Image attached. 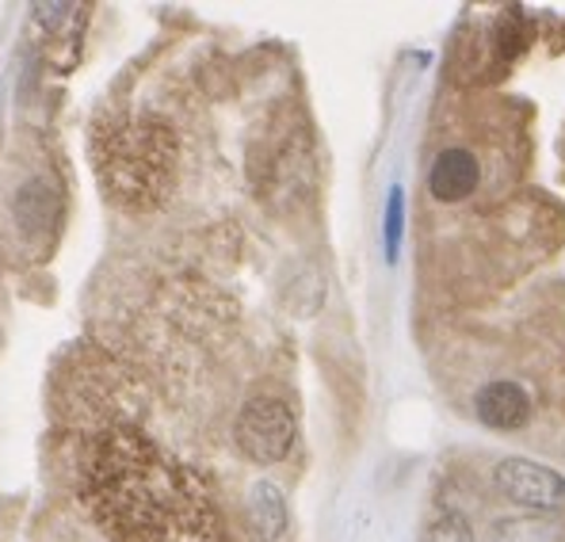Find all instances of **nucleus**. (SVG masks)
Wrapping results in <instances>:
<instances>
[{
    "label": "nucleus",
    "instance_id": "3",
    "mask_svg": "<svg viewBox=\"0 0 565 542\" xmlns=\"http://www.w3.org/2000/svg\"><path fill=\"white\" fill-rule=\"evenodd\" d=\"M169 135L153 127H141L135 135L115 141V153L107 157V177H119V195L122 191H141L149 195L153 180L169 169Z\"/></svg>",
    "mask_w": 565,
    "mask_h": 542
},
{
    "label": "nucleus",
    "instance_id": "2",
    "mask_svg": "<svg viewBox=\"0 0 565 542\" xmlns=\"http://www.w3.org/2000/svg\"><path fill=\"white\" fill-rule=\"evenodd\" d=\"M493 486L509 504H520L523 512H565V474H558L554 466L531 463V458H504L493 470Z\"/></svg>",
    "mask_w": 565,
    "mask_h": 542
},
{
    "label": "nucleus",
    "instance_id": "4",
    "mask_svg": "<svg viewBox=\"0 0 565 542\" xmlns=\"http://www.w3.org/2000/svg\"><path fill=\"white\" fill-rule=\"evenodd\" d=\"M473 413L486 428L493 432H516L531 421V397L520 382H486L473 397Z\"/></svg>",
    "mask_w": 565,
    "mask_h": 542
},
{
    "label": "nucleus",
    "instance_id": "7",
    "mask_svg": "<svg viewBox=\"0 0 565 542\" xmlns=\"http://www.w3.org/2000/svg\"><path fill=\"white\" fill-rule=\"evenodd\" d=\"M57 219V191L50 188V180H31L15 195V222L28 233L50 230Z\"/></svg>",
    "mask_w": 565,
    "mask_h": 542
},
{
    "label": "nucleus",
    "instance_id": "9",
    "mask_svg": "<svg viewBox=\"0 0 565 542\" xmlns=\"http://www.w3.org/2000/svg\"><path fill=\"white\" fill-rule=\"evenodd\" d=\"M420 542H473V528L462 512H444L428 523Z\"/></svg>",
    "mask_w": 565,
    "mask_h": 542
},
{
    "label": "nucleus",
    "instance_id": "1",
    "mask_svg": "<svg viewBox=\"0 0 565 542\" xmlns=\"http://www.w3.org/2000/svg\"><path fill=\"white\" fill-rule=\"evenodd\" d=\"M234 439L245 458L260 466H276L295 447V413L279 397H253L241 408Z\"/></svg>",
    "mask_w": 565,
    "mask_h": 542
},
{
    "label": "nucleus",
    "instance_id": "5",
    "mask_svg": "<svg viewBox=\"0 0 565 542\" xmlns=\"http://www.w3.org/2000/svg\"><path fill=\"white\" fill-rule=\"evenodd\" d=\"M481 183V164L470 149H444V153L431 161L428 172V191L439 203H462L478 191Z\"/></svg>",
    "mask_w": 565,
    "mask_h": 542
},
{
    "label": "nucleus",
    "instance_id": "8",
    "mask_svg": "<svg viewBox=\"0 0 565 542\" xmlns=\"http://www.w3.org/2000/svg\"><path fill=\"white\" fill-rule=\"evenodd\" d=\"M493 542H565V523L558 516H509L493 523Z\"/></svg>",
    "mask_w": 565,
    "mask_h": 542
},
{
    "label": "nucleus",
    "instance_id": "6",
    "mask_svg": "<svg viewBox=\"0 0 565 542\" xmlns=\"http://www.w3.org/2000/svg\"><path fill=\"white\" fill-rule=\"evenodd\" d=\"M248 531L256 542H279L287 535V500L271 481H256L248 493Z\"/></svg>",
    "mask_w": 565,
    "mask_h": 542
},
{
    "label": "nucleus",
    "instance_id": "10",
    "mask_svg": "<svg viewBox=\"0 0 565 542\" xmlns=\"http://www.w3.org/2000/svg\"><path fill=\"white\" fill-rule=\"evenodd\" d=\"M402 199H405L402 188L390 191V203H386V256L390 261L397 256V241H402V211H405Z\"/></svg>",
    "mask_w": 565,
    "mask_h": 542
}]
</instances>
